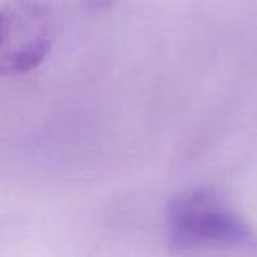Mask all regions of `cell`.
<instances>
[{
    "instance_id": "6da1fadb",
    "label": "cell",
    "mask_w": 257,
    "mask_h": 257,
    "mask_svg": "<svg viewBox=\"0 0 257 257\" xmlns=\"http://www.w3.org/2000/svg\"><path fill=\"white\" fill-rule=\"evenodd\" d=\"M169 245L176 252L238 248L257 253L253 227L210 189L175 194L166 206Z\"/></svg>"
},
{
    "instance_id": "7a4b0ae2",
    "label": "cell",
    "mask_w": 257,
    "mask_h": 257,
    "mask_svg": "<svg viewBox=\"0 0 257 257\" xmlns=\"http://www.w3.org/2000/svg\"><path fill=\"white\" fill-rule=\"evenodd\" d=\"M57 18L43 0H9L0 8V76L36 71L50 55Z\"/></svg>"
},
{
    "instance_id": "3957f363",
    "label": "cell",
    "mask_w": 257,
    "mask_h": 257,
    "mask_svg": "<svg viewBox=\"0 0 257 257\" xmlns=\"http://www.w3.org/2000/svg\"><path fill=\"white\" fill-rule=\"evenodd\" d=\"M83 2H85V6L90 11L99 13V11H106V9L113 8L118 0H83Z\"/></svg>"
}]
</instances>
